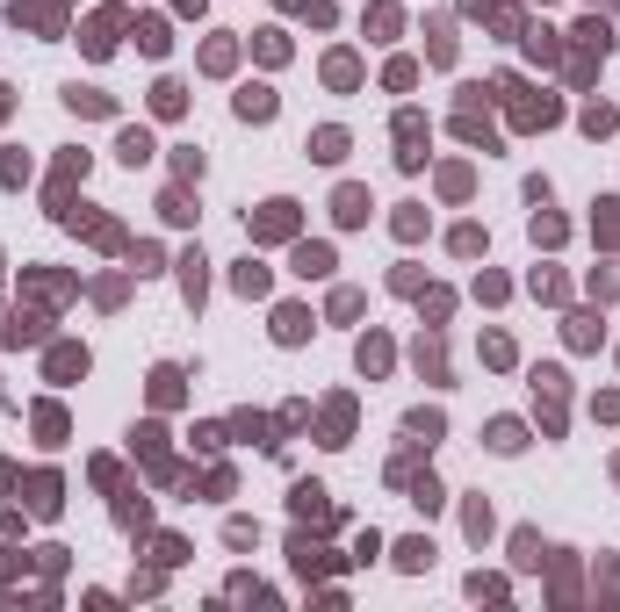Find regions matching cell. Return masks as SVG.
Segmentation results:
<instances>
[{
	"label": "cell",
	"instance_id": "obj_1",
	"mask_svg": "<svg viewBox=\"0 0 620 612\" xmlns=\"http://www.w3.org/2000/svg\"><path fill=\"white\" fill-rule=\"evenodd\" d=\"M296 231V202H267L253 216V238H289Z\"/></svg>",
	"mask_w": 620,
	"mask_h": 612
},
{
	"label": "cell",
	"instance_id": "obj_2",
	"mask_svg": "<svg viewBox=\"0 0 620 612\" xmlns=\"http://www.w3.org/2000/svg\"><path fill=\"white\" fill-rule=\"evenodd\" d=\"M332 216L339 223H368V188H339L332 195Z\"/></svg>",
	"mask_w": 620,
	"mask_h": 612
},
{
	"label": "cell",
	"instance_id": "obj_3",
	"mask_svg": "<svg viewBox=\"0 0 620 612\" xmlns=\"http://www.w3.org/2000/svg\"><path fill=\"white\" fill-rule=\"evenodd\" d=\"M296 274H304V281L332 274V245H296Z\"/></svg>",
	"mask_w": 620,
	"mask_h": 612
},
{
	"label": "cell",
	"instance_id": "obj_4",
	"mask_svg": "<svg viewBox=\"0 0 620 612\" xmlns=\"http://www.w3.org/2000/svg\"><path fill=\"white\" fill-rule=\"evenodd\" d=\"M203 289H209V274H203V252H188V260H181V296H188V303H203Z\"/></svg>",
	"mask_w": 620,
	"mask_h": 612
},
{
	"label": "cell",
	"instance_id": "obj_5",
	"mask_svg": "<svg viewBox=\"0 0 620 612\" xmlns=\"http://www.w3.org/2000/svg\"><path fill=\"white\" fill-rule=\"evenodd\" d=\"M304 331H310V317H304L296 303H289V310H275V339H282V346H296Z\"/></svg>",
	"mask_w": 620,
	"mask_h": 612
},
{
	"label": "cell",
	"instance_id": "obj_6",
	"mask_svg": "<svg viewBox=\"0 0 620 612\" xmlns=\"http://www.w3.org/2000/svg\"><path fill=\"white\" fill-rule=\"evenodd\" d=\"M152 108H159V115H181V108H188V87H181V80H159V87H152Z\"/></svg>",
	"mask_w": 620,
	"mask_h": 612
},
{
	"label": "cell",
	"instance_id": "obj_7",
	"mask_svg": "<svg viewBox=\"0 0 620 612\" xmlns=\"http://www.w3.org/2000/svg\"><path fill=\"white\" fill-rule=\"evenodd\" d=\"M238 115H245V123H267V115H275V94H267V87H245V94H238Z\"/></svg>",
	"mask_w": 620,
	"mask_h": 612
},
{
	"label": "cell",
	"instance_id": "obj_8",
	"mask_svg": "<svg viewBox=\"0 0 620 612\" xmlns=\"http://www.w3.org/2000/svg\"><path fill=\"white\" fill-rule=\"evenodd\" d=\"M519 123H526V130L555 123V94H526V102H519Z\"/></svg>",
	"mask_w": 620,
	"mask_h": 612
},
{
	"label": "cell",
	"instance_id": "obj_9",
	"mask_svg": "<svg viewBox=\"0 0 620 612\" xmlns=\"http://www.w3.org/2000/svg\"><path fill=\"white\" fill-rule=\"evenodd\" d=\"M115 29H123V15H102V22L87 29V51H95V58H108V51H115Z\"/></svg>",
	"mask_w": 620,
	"mask_h": 612
},
{
	"label": "cell",
	"instance_id": "obj_10",
	"mask_svg": "<svg viewBox=\"0 0 620 612\" xmlns=\"http://www.w3.org/2000/svg\"><path fill=\"white\" fill-rule=\"evenodd\" d=\"M115 152H123V166H145V159H152V130H123Z\"/></svg>",
	"mask_w": 620,
	"mask_h": 612
},
{
	"label": "cell",
	"instance_id": "obj_11",
	"mask_svg": "<svg viewBox=\"0 0 620 612\" xmlns=\"http://www.w3.org/2000/svg\"><path fill=\"white\" fill-rule=\"evenodd\" d=\"M310 159H325V166L346 159V130H317V137H310Z\"/></svg>",
	"mask_w": 620,
	"mask_h": 612
},
{
	"label": "cell",
	"instance_id": "obj_12",
	"mask_svg": "<svg viewBox=\"0 0 620 612\" xmlns=\"http://www.w3.org/2000/svg\"><path fill=\"white\" fill-rule=\"evenodd\" d=\"M51 375H58V382L87 375V353H80V346H58V353H51Z\"/></svg>",
	"mask_w": 620,
	"mask_h": 612
},
{
	"label": "cell",
	"instance_id": "obj_13",
	"mask_svg": "<svg viewBox=\"0 0 620 612\" xmlns=\"http://www.w3.org/2000/svg\"><path fill=\"white\" fill-rule=\"evenodd\" d=\"M491 447H498V454H519V447H526V432H519L513 418H498V425H491Z\"/></svg>",
	"mask_w": 620,
	"mask_h": 612
},
{
	"label": "cell",
	"instance_id": "obj_14",
	"mask_svg": "<svg viewBox=\"0 0 620 612\" xmlns=\"http://www.w3.org/2000/svg\"><path fill=\"white\" fill-rule=\"evenodd\" d=\"M65 102L80 108V115H108V94H95V87H65Z\"/></svg>",
	"mask_w": 620,
	"mask_h": 612
},
{
	"label": "cell",
	"instance_id": "obj_15",
	"mask_svg": "<svg viewBox=\"0 0 620 612\" xmlns=\"http://www.w3.org/2000/svg\"><path fill=\"white\" fill-rule=\"evenodd\" d=\"M231 281H238V296H267V267H253V260H245Z\"/></svg>",
	"mask_w": 620,
	"mask_h": 612
},
{
	"label": "cell",
	"instance_id": "obj_16",
	"mask_svg": "<svg viewBox=\"0 0 620 612\" xmlns=\"http://www.w3.org/2000/svg\"><path fill=\"white\" fill-rule=\"evenodd\" d=\"M354 73H361V65H354L346 51H339V58H325V80H332V87H354Z\"/></svg>",
	"mask_w": 620,
	"mask_h": 612
},
{
	"label": "cell",
	"instance_id": "obj_17",
	"mask_svg": "<svg viewBox=\"0 0 620 612\" xmlns=\"http://www.w3.org/2000/svg\"><path fill=\"white\" fill-rule=\"evenodd\" d=\"M137 44L159 58V51H166V22H137Z\"/></svg>",
	"mask_w": 620,
	"mask_h": 612
},
{
	"label": "cell",
	"instance_id": "obj_18",
	"mask_svg": "<svg viewBox=\"0 0 620 612\" xmlns=\"http://www.w3.org/2000/svg\"><path fill=\"white\" fill-rule=\"evenodd\" d=\"M455 252H462V260H476V252H484V231H476V223H462V231H455Z\"/></svg>",
	"mask_w": 620,
	"mask_h": 612
},
{
	"label": "cell",
	"instance_id": "obj_19",
	"mask_svg": "<svg viewBox=\"0 0 620 612\" xmlns=\"http://www.w3.org/2000/svg\"><path fill=\"white\" fill-rule=\"evenodd\" d=\"M585 130H592V137H606V130H614V108L592 102V108H585Z\"/></svg>",
	"mask_w": 620,
	"mask_h": 612
},
{
	"label": "cell",
	"instance_id": "obj_20",
	"mask_svg": "<svg viewBox=\"0 0 620 612\" xmlns=\"http://www.w3.org/2000/svg\"><path fill=\"white\" fill-rule=\"evenodd\" d=\"M570 346H599V324L592 317H570Z\"/></svg>",
	"mask_w": 620,
	"mask_h": 612
},
{
	"label": "cell",
	"instance_id": "obj_21",
	"mask_svg": "<svg viewBox=\"0 0 620 612\" xmlns=\"http://www.w3.org/2000/svg\"><path fill=\"white\" fill-rule=\"evenodd\" d=\"M159 209H166L174 223H188V216H195V209H188V195H181V188H166V202H159Z\"/></svg>",
	"mask_w": 620,
	"mask_h": 612
},
{
	"label": "cell",
	"instance_id": "obj_22",
	"mask_svg": "<svg viewBox=\"0 0 620 612\" xmlns=\"http://www.w3.org/2000/svg\"><path fill=\"white\" fill-rule=\"evenodd\" d=\"M425 231V209H397V238H418Z\"/></svg>",
	"mask_w": 620,
	"mask_h": 612
},
{
	"label": "cell",
	"instance_id": "obj_23",
	"mask_svg": "<svg viewBox=\"0 0 620 612\" xmlns=\"http://www.w3.org/2000/svg\"><path fill=\"white\" fill-rule=\"evenodd\" d=\"M0 115H7V87H0Z\"/></svg>",
	"mask_w": 620,
	"mask_h": 612
}]
</instances>
